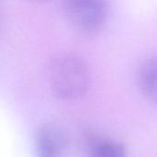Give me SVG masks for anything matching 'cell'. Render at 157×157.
Listing matches in <instances>:
<instances>
[{"label": "cell", "mask_w": 157, "mask_h": 157, "mask_svg": "<svg viewBox=\"0 0 157 157\" xmlns=\"http://www.w3.org/2000/svg\"><path fill=\"white\" fill-rule=\"evenodd\" d=\"M48 80L58 97L75 99L83 96L88 89L90 73L80 57L63 53L51 61L48 66Z\"/></svg>", "instance_id": "6da1fadb"}, {"label": "cell", "mask_w": 157, "mask_h": 157, "mask_svg": "<svg viewBox=\"0 0 157 157\" xmlns=\"http://www.w3.org/2000/svg\"><path fill=\"white\" fill-rule=\"evenodd\" d=\"M69 20L85 31H95L101 28L107 17L105 4L98 0H71L63 5Z\"/></svg>", "instance_id": "7a4b0ae2"}, {"label": "cell", "mask_w": 157, "mask_h": 157, "mask_svg": "<svg viewBox=\"0 0 157 157\" xmlns=\"http://www.w3.org/2000/svg\"><path fill=\"white\" fill-rule=\"evenodd\" d=\"M64 146V138L55 127L44 126L37 134L39 157H60Z\"/></svg>", "instance_id": "3957f363"}, {"label": "cell", "mask_w": 157, "mask_h": 157, "mask_svg": "<svg viewBox=\"0 0 157 157\" xmlns=\"http://www.w3.org/2000/svg\"><path fill=\"white\" fill-rule=\"evenodd\" d=\"M137 83L142 93L157 104V57L144 62L137 72Z\"/></svg>", "instance_id": "277c9868"}, {"label": "cell", "mask_w": 157, "mask_h": 157, "mask_svg": "<svg viewBox=\"0 0 157 157\" xmlns=\"http://www.w3.org/2000/svg\"><path fill=\"white\" fill-rule=\"evenodd\" d=\"M89 157H127L122 144L107 139H97L89 146Z\"/></svg>", "instance_id": "5b68a950"}]
</instances>
